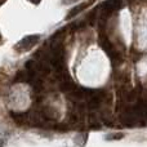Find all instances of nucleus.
Listing matches in <instances>:
<instances>
[{
  "mask_svg": "<svg viewBox=\"0 0 147 147\" xmlns=\"http://www.w3.org/2000/svg\"><path fill=\"white\" fill-rule=\"evenodd\" d=\"M123 137V134L121 133H117V134H112V136H109V140H120V138Z\"/></svg>",
  "mask_w": 147,
  "mask_h": 147,
  "instance_id": "obj_4",
  "label": "nucleus"
},
{
  "mask_svg": "<svg viewBox=\"0 0 147 147\" xmlns=\"http://www.w3.org/2000/svg\"><path fill=\"white\" fill-rule=\"evenodd\" d=\"M86 7H88V4H86V3H84V4H80V5H78V7L72 8V9L70 10L69 16H67V20H69V18H72L74 16H76V14H78V13H80L81 10H84Z\"/></svg>",
  "mask_w": 147,
  "mask_h": 147,
  "instance_id": "obj_3",
  "label": "nucleus"
},
{
  "mask_svg": "<svg viewBox=\"0 0 147 147\" xmlns=\"http://www.w3.org/2000/svg\"><path fill=\"white\" fill-rule=\"evenodd\" d=\"M28 1H31L32 4H39V3H40L41 0H28Z\"/></svg>",
  "mask_w": 147,
  "mask_h": 147,
  "instance_id": "obj_5",
  "label": "nucleus"
},
{
  "mask_svg": "<svg viewBox=\"0 0 147 147\" xmlns=\"http://www.w3.org/2000/svg\"><path fill=\"white\" fill-rule=\"evenodd\" d=\"M40 40V36L39 35H30V36H25L20 43L16 45V49L21 52H25V51H30L35 44H38V41Z\"/></svg>",
  "mask_w": 147,
  "mask_h": 147,
  "instance_id": "obj_1",
  "label": "nucleus"
},
{
  "mask_svg": "<svg viewBox=\"0 0 147 147\" xmlns=\"http://www.w3.org/2000/svg\"><path fill=\"white\" fill-rule=\"evenodd\" d=\"M120 7H121V0H107L106 3H103V9L109 13L115 9H119Z\"/></svg>",
  "mask_w": 147,
  "mask_h": 147,
  "instance_id": "obj_2",
  "label": "nucleus"
},
{
  "mask_svg": "<svg viewBox=\"0 0 147 147\" xmlns=\"http://www.w3.org/2000/svg\"><path fill=\"white\" fill-rule=\"evenodd\" d=\"M4 140H1V138H0V147H3V146H4Z\"/></svg>",
  "mask_w": 147,
  "mask_h": 147,
  "instance_id": "obj_6",
  "label": "nucleus"
},
{
  "mask_svg": "<svg viewBox=\"0 0 147 147\" xmlns=\"http://www.w3.org/2000/svg\"><path fill=\"white\" fill-rule=\"evenodd\" d=\"M66 1H75V0H63V3H66Z\"/></svg>",
  "mask_w": 147,
  "mask_h": 147,
  "instance_id": "obj_7",
  "label": "nucleus"
}]
</instances>
